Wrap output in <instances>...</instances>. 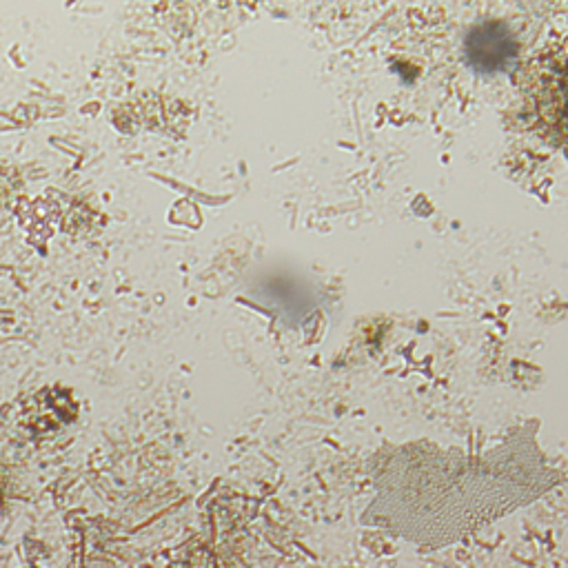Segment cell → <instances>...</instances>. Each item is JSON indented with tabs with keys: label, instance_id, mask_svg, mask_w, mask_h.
<instances>
[{
	"label": "cell",
	"instance_id": "6da1fadb",
	"mask_svg": "<svg viewBox=\"0 0 568 568\" xmlns=\"http://www.w3.org/2000/svg\"><path fill=\"white\" fill-rule=\"evenodd\" d=\"M468 64L481 73H497L510 67L517 55V40L504 22H481L466 36Z\"/></svg>",
	"mask_w": 568,
	"mask_h": 568
}]
</instances>
